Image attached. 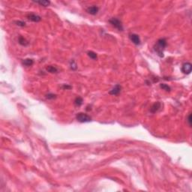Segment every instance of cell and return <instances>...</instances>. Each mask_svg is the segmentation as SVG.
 Instances as JSON below:
<instances>
[{
  "instance_id": "cell-1",
  "label": "cell",
  "mask_w": 192,
  "mask_h": 192,
  "mask_svg": "<svg viewBox=\"0 0 192 192\" xmlns=\"http://www.w3.org/2000/svg\"><path fill=\"white\" fill-rule=\"evenodd\" d=\"M167 45V43L165 38H161L157 41V42L154 45V50L158 54V56L160 57L164 56V51L165 50Z\"/></svg>"
},
{
  "instance_id": "cell-2",
  "label": "cell",
  "mask_w": 192,
  "mask_h": 192,
  "mask_svg": "<svg viewBox=\"0 0 192 192\" xmlns=\"http://www.w3.org/2000/svg\"><path fill=\"white\" fill-rule=\"evenodd\" d=\"M109 23H110L114 28H116V29H118L119 31H123L124 28L122 26V23L121 22V20H119L117 18H111L109 20Z\"/></svg>"
},
{
  "instance_id": "cell-3",
  "label": "cell",
  "mask_w": 192,
  "mask_h": 192,
  "mask_svg": "<svg viewBox=\"0 0 192 192\" xmlns=\"http://www.w3.org/2000/svg\"><path fill=\"white\" fill-rule=\"evenodd\" d=\"M76 119L78 122H82V123L89 122L92 120V118L89 115H87L84 113H78L76 116Z\"/></svg>"
},
{
  "instance_id": "cell-4",
  "label": "cell",
  "mask_w": 192,
  "mask_h": 192,
  "mask_svg": "<svg viewBox=\"0 0 192 192\" xmlns=\"http://www.w3.org/2000/svg\"><path fill=\"white\" fill-rule=\"evenodd\" d=\"M182 72L185 74H191L192 71V65L190 62H185L182 66Z\"/></svg>"
},
{
  "instance_id": "cell-5",
  "label": "cell",
  "mask_w": 192,
  "mask_h": 192,
  "mask_svg": "<svg viewBox=\"0 0 192 192\" xmlns=\"http://www.w3.org/2000/svg\"><path fill=\"white\" fill-rule=\"evenodd\" d=\"M129 38L135 45H140V43H141V41H140V38L139 35H136V34H130L129 35Z\"/></svg>"
},
{
  "instance_id": "cell-6",
  "label": "cell",
  "mask_w": 192,
  "mask_h": 192,
  "mask_svg": "<svg viewBox=\"0 0 192 192\" xmlns=\"http://www.w3.org/2000/svg\"><path fill=\"white\" fill-rule=\"evenodd\" d=\"M26 17H27V19H28V20H31L32 22H36V23H38V22L41 20V17L40 16H38L37 14H32V13L29 14L28 15L26 16Z\"/></svg>"
},
{
  "instance_id": "cell-7",
  "label": "cell",
  "mask_w": 192,
  "mask_h": 192,
  "mask_svg": "<svg viewBox=\"0 0 192 192\" xmlns=\"http://www.w3.org/2000/svg\"><path fill=\"white\" fill-rule=\"evenodd\" d=\"M122 90V86L119 84H116L110 91L109 92L110 95H117L120 93Z\"/></svg>"
},
{
  "instance_id": "cell-8",
  "label": "cell",
  "mask_w": 192,
  "mask_h": 192,
  "mask_svg": "<svg viewBox=\"0 0 192 192\" xmlns=\"http://www.w3.org/2000/svg\"><path fill=\"white\" fill-rule=\"evenodd\" d=\"M99 11V8L98 6H95V5H92V6H90L89 8H87L86 9V11L88 12V14H91V15H95L98 14Z\"/></svg>"
},
{
  "instance_id": "cell-9",
  "label": "cell",
  "mask_w": 192,
  "mask_h": 192,
  "mask_svg": "<svg viewBox=\"0 0 192 192\" xmlns=\"http://www.w3.org/2000/svg\"><path fill=\"white\" fill-rule=\"evenodd\" d=\"M161 107V104L160 102H155L151 107L150 109V112L152 113H156L157 111H158V110Z\"/></svg>"
},
{
  "instance_id": "cell-10",
  "label": "cell",
  "mask_w": 192,
  "mask_h": 192,
  "mask_svg": "<svg viewBox=\"0 0 192 192\" xmlns=\"http://www.w3.org/2000/svg\"><path fill=\"white\" fill-rule=\"evenodd\" d=\"M18 42H19V44H20V45H22V46H24V47H26V46H28L29 45V41H27L24 37H23V36H20L19 37V38H18Z\"/></svg>"
},
{
  "instance_id": "cell-11",
  "label": "cell",
  "mask_w": 192,
  "mask_h": 192,
  "mask_svg": "<svg viewBox=\"0 0 192 192\" xmlns=\"http://www.w3.org/2000/svg\"><path fill=\"white\" fill-rule=\"evenodd\" d=\"M46 70L51 73V74H56V73H58V68L56 67H55L53 65H48L47 66L46 68Z\"/></svg>"
},
{
  "instance_id": "cell-12",
  "label": "cell",
  "mask_w": 192,
  "mask_h": 192,
  "mask_svg": "<svg viewBox=\"0 0 192 192\" xmlns=\"http://www.w3.org/2000/svg\"><path fill=\"white\" fill-rule=\"evenodd\" d=\"M33 62H34V61L32 59H26L23 61L22 63L26 67H29V66H32L33 65Z\"/></svg>"
},
{
  "instance_id": "cell-13",
  "label": "cell",
  "mask_w": 192,
  "mask_h": 192,
  "mask_svg": "<svg viewBox=\"0 0 192 192\" xmlns=\"http://www.w3.org/2000/svg\"><path fill=\"white\" fill-rule=\"evenodd\" d=\"M83 98H82L81 97H79V96L77 97V98H75V100H74V104H75V106H77V107L81 106L82 104H83Z\"/></svg>"
},
{
  "instance_id": "cell-14",
  "label": "cell",
  "mask_w": 192,
  "mask_h": 192,
  "mask_svg": "<svg viewBox=\"0 0 192 192\" xmlns=\"http://www.w3.org/2000/svg\"><path fill=\"white\" fill-rule=\"evenodd\" d=\"M37 4H39L40 5H42L44 7H47L48 5H50V1H36L35 2Z\"/></svg>"
},
{
  "instance_id": "cell-15",
  "label": "cell",
  "mask_w": 192,
  "mask_h": 192,
  "mask_svg": "<svg viewBox=\"0 0 192 192\" xmlns=\"http://www.w3.org/2000/svg\"><path fill=\"white\" fill-rule=\"evenodd\" d=\"M160 87H161V89H162L163 90H165L166 92H170L171 91V88L167 84L161 83V84H160Z\"/></svg>"
},
{
  "instance_id": "cell-16",
  "label": "cell",
  "mask_w": 192,
  "mask_h": 192,
  "mask_svg": "<svg viewBox=\"0 0 192 192\" xmlns=\"http://www.w3.org/2000/svg\"><path fill=\"white\" fill-rule=\"evenodd\" d=\"M87 54H88V56L92 59H97V58H98V56H97V54L95 53V52H93V51H89L88 53H87Z\"/></svg>"
},
{
  "instance_id": "cell-17",
  "label": "cell",
  "mask_w": 192,
  "mask_h": 192,
  "mask_svg": "<svg viewBox=\"0 0 192 192\" xmlns=\"http://www.w3.org/2000/svg\"><path fill=\"white\" fill-rule=\"evenodd\" d=\"M46 98H47V99H50V100L55 99V98H56V95L53 94V93H49V94L46 95Z\"/></svg>"
},
{
  "instance_id": "cell-18",
  "label": "cell",
  "mask_w": 192,
  "mask_h": 192,
  "mask_svg": "<svg viewBox=\"0 0 192 192\" xmlns=\"http://www.w3.org/2000/svg\"><path fill=\"white\" fill-rule=\"evenodd\" d=\"M14 23H16L17 26H21V27H23L26 26V23L23 22V21H20V20H17V21H15Z\"/></svg>"
},
{
  "instance_id": "cell-19",
  "label": "cell",
  "mask_w": 192,
  "mask_h": 192,
  "mask_svg": "<svg viewBox=\"0 0 192 192\" xmlns=\"http://www.w3.org/2000/svg\"><path fill=\"white\" fill-rule=\"evenodd\" d=\"M77 64H76V62H75V61L74 60H72L71 62V68L72 69V70H76L77 69Z\"/></svg>"
},
{
  "instance_id": "cell-20",
  "label": "cell",
  "mask_w": 192,
  "mask_h": 192,
  "mask_svg": "<svg viewBox=\"0 0 192 192\" xmlns=\"http://www.w3.org/2000/svg\"><path fill=\"white\" fill-rule=\"evenodd\" d=\"M188 125L189 126H191V114L190 113L188 116Z\"/></svg>"
},
{
  "instance_id": "cell-21",
  "label": "cell",
  "mask_w": 192,
  "mask_h": 192,
  "mask_svg": "<svg viewBox=\"0 0 192 192\" xmlns=\"http://www.w3.org/2000/svg\"><path fill=\"white\" fill-rule=\"evenodd\" d=\"M62 89H71L72 87L71 86H68V85H66V84H64L62 86Z\"/></svg>"
}]
</instances>
